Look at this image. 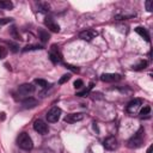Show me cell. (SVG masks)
Listing matches in <instances>:
<instances>
[{"mask_svg":"<svg viewBox=\"0 0 153 153\" xmlns=\"http://www.w3.org/2000/svg\"><path fill=\"white\" fill-rule=\"evenodd\" d=\"M69 79H71V74H65V75H62V78L59 80V84H65V82H67Z\"/></svg>","mask_w":153,"mask_h":153,"instance_id":"7402d4cb","label":"cell"},{"mask_svg":"<svg viewBox=\"0 0 153 153\" xmlns=\"http://www.w3.org/2000/svg\"><path fill=\"white\" fill-rule=\"evenodd\" d=\"M98 32L96 30H92V29H87V30H84L79 33V38L84 39V41H92L94 37H97Z\"/></svg>","mask_w":153,"mask_h":153,"instance_id":"30bf717a","label":"cell"},{"mask_svg":"<svg viewBox=\"0 0 153 153\" xmlns=\"http://www.w3.org/2000/svg\"><path fill=\"white\" fill-rule=\"evenodd\" d=\"M146 8L148 12H152V1H146Z\"/></svg>","mask_w":153,"mask_h":153,"instance_id":"4316f807","label":"cell"},{"mask_svg":"<svg viewBox=\"0 0 153 153\" xmlns=\"http://www.w3.org/2000/svg\"><path fill=\"white\" fill-rule=\"evenodd\" d=\"M66 66V68H68V69H71L72 72H74V73H79V68H76V67H74V66H72V65H65Z\"/></svg>","mask_w":153,"mask_h":153,"instance_id":"cb8c5ba5","label":"cell"},{"mask_svg":"<svg viewBox=\"0 0 153 153\" xmlns=\"http://www.w3.org/2000/svg\"><path fill=\"white\" fill-rule=\"evenodd\" d=\"M11 18H4V19H0V26L1 25H5V24H8V23H11Z\"/></svg>","mask_w":153,"mask_h":153,"instance_id":"484cf974","label":"cell"},{"mask_svg":"<svg viewBox=\"0 0 153 153\" xmlns=\"http://www.w3.org/2000/svg\"><path fill=\"white\" fill-rule=\"evenodd\" d=\"M143 139H145V129L140 128L128 141H127V147L128 148H139L142 146L143 143Z\"/></svg>","mask_w":153,"mask_h":153,"instance_id":"6da1fadb","label":"cell"},{"mask_svg":"<svg viewBox=\"0 0 153 153\" xmlns=\"http://www.w3.org/2000/svg\"><path fill=\"white\" fill-rule=\"evenodd\" d=\"M17 145L22 149H25V151H30L33 147L32 139L30 137V135L27 133H20L18 135V137H17Z\"/></svg>","mask_w":153,"mask_h":153,"instance_id":"7a4b0ae2","label":"cell"},{"mask_svg":"<svg viewBox=\"0 0 153 153\" xmlns=\"http://www.w3.org/2000/svg\"><path fill=\"white\" fill-rule=\"evenodd\" d=\"M44 24H45V26H47L50 31H53V32H59V31H60L59 24H56V23L54 22V19H51V18H45Z\"/></svg>","mask_w":153,"mask_h":153,"instance_id":"7c38bea8","label":"cell"},{"mask_svg":"<svg viewBox=\"0 0 153 153\" xmlns=\"http://www.w3.org/2000/svg\"><path fill=\"white\" fill-rule=\"evenodd\" d=\"M49 59H50V61H51L54 65L60 63V62L62 61V54H61V51L59 50V47H57V45H55V44L51 45L50 51H49Z\"/></svg>","mask_w":153,"mask_h":153,"instance_id":"277c9868","label":"cell"},{"mask_svg":"<svg viewBox=\"0 0 153 153\" xmlns=\"http://www.w3.org/2000/svg\"><path fill=\"white\" fill-rule=\"evenodd\" d=\"M33 82H35L36 85H38V86H41V87H43V88L48 87V81H47V80H43V79H36Z\"/></svg>","mask_w":153,"mask_h":153,"instance_id":"ac0fdd59","label":"cell"},{"mask_svg":"<svg viewBox=\"0 0 153 153\" xmlns=\"http://www.w3.org/2000/svg\"><path fill=\"white\" fill-rule=\"evenodd\" d=\"M22 104H23V108L24 109H32V108H35L38 104V102H37V99H35L32 97H27V98L23 99Z\"/></svg>","mask_w":153,"mask_h":153,"instance_id":"4fadbf2b","label":"cell"},{"mask_svg":"<svg viewBox=\"0 0 153 153\" xmlns=\"http://www.w3.org/2000/svg\"><path fill=\"white\" fill-rule=\"evenodd\" d=\"M147 153H152V146H149V147H148V149H147Z\"/></svg>","mask_w":153,"mask_h":153,"instance_id":"f1b7e54d","label":"cell"},{"mask_svg":"<svg viewBox=\"0 0 153 153\" xmlns=\"http://www.w3.org/2000/svg\"><path fill=\"white\" fill-rule=\"evenodd\" d=\"M0 120H5V112H1L0 114Z\"/></svg>","mask_w":153,"mask_h":153,"instance_id":"83f0119b","label":"cell"},{"mask_svg":"<svg viewBox=\"0 0 153 153\" xmlns=\"http://www.w3.org/2000/svg\"><path fill=\"white\" fill-rule=\"evenodd\" d=\"M36 49H42V47H41V45H26V47L23 49V51H27V50H36Z\"/></svg>","mask_w":153,"mask_h":153,"instance_id":"44dd1931","label":"cell"},{"mask_svg":"<svg viewBox=\"0 0 153 153\" xmlns=\"http://www.w3.org/2000/svg\"><path fill=\"white\" fill-rule=\"evenodd\" d=\"M147 65H148V62L147 61H140L137 65H135V66H133V69L134 71H141V69H143V68H146L147 67Z\"/></svg>","mask_w":153,"mask_h":153,"instance_id":"e0dca14e","label":"cell"},{"mask_svg":"<svg viewBox=\"0 0 153 153\" xmlns=\"http://www.w3.org/2000/svg\"><path fill=\"white\" fill-rule=\"evenodd\" d=\"M6 54H7V50H6L4 47L0 45V59H4V57L6 56Z\"/></svg>","mask_w":153,"mask_h":153,"instance_id":"d4e9b609","label":"cell"},{"mask_svg":"<svg viewBox=\"0 0 153 153\" xmlns=\"http://www.w3.org/2000/svg\"><path fill=\"white\" fill-rule=\"evenodd\" d=\"M39 36H41V39H42L43 42H47V41L49 39V35H48L47 32H44L43 30L39 31Z\"/></svg>","mask_w":153,"mask_h":153,"instance_id":"ffe728a7","label":"cell"},{"mask_svg":"<svg viewBox=\"0 0 153 153\" xmlns=\"http://www.w3.org/2000/svg\"><path fill=\"white\" fill-rule=\"evenodd\" d=\"M135 31H136V33H139L142 38H145L147 42H149V33H148L147 29H145V27H142V26H137V27H135Z\"/></svg>","mask_w":153,"mask_h":153,"instance_id":"5bb4252c","label":"cell"},{"mask_svg":"<svg viewBox=\"0 0 153 153\" xmlns=\"http://www.w3.org/2000/svg\"><path fill=\"white\" fill-rule=\"evenodd\" d=\"M33 92H35V86H33L32 84L26 82V84L20 85L14 94H16L17 98H19V99H25V98L30 97V94H32Z\"/></svg>","mask_w":153,"mask_h":153,"instance_id":"3957f363","label":"cell"},{"mask_svg":"<svg viewBox=\"0 0 153 153\" xmlns=\"http://www.w3.org/2000/svg\"><path fill=\"white\" fill-rule=\"evenodd\" d=\"M84 118V114L81 112H75V114H68L66 117H65V122L67 123H75V122H79Z\"/></svg>","mask_w":153,"mask_h":153,"instance_id":"8fae6325","label":"cell"},{"mask_svg":"<svg viewBox=\"0 0 153 153\" xmlns=\"http://www.w3.org/2000/svg\"><path fill=\"white\" fill-rule=\"evenodd\" d=\"M141 104H142V99H140V98H134L133 100H130V102L127 104L126 110H127L128 114H135V112L139 110V108L141 106Z\"/></svg>","mask_w":153,"mask_h":153,"instance_id":"52a82bcc","label":"cell"},{"mask_svg":"<svg viewBox=\"0 0 153 153\" xmlns=\"http://www.w3.org/2000/svg\"><path fill=\"white\" fill-rule=\"evenodd\" d=\"M92 86H93V84L91 82V84H90V86H88L87 88H84L82 91L76 92V94H75V96H78V97H86V96H88V93H90V91H91Z\"/></svg>","mask_w":153,"mask_h":153,"instance_id":"2e32d148","label":"cell"},{"mask_svg":"<svg viewBox=\"0 0 153 153\" xmlns=\"http://www.w3.org/2000/svg\"><path fill=\"white\" fill-rule=\"evenodd\" d=\"M103 146H104L105 149H108V151H114V149L117 148V146H118V141H117V139H116L115 136L111 135V136H108V137L104 140Z\"/></svg>","mask_w":153,"mask_h":153,"instance_id":"ba28073f","label":"cell"},{"mask_svg":"<svg viewBox=\"0 0 153 153\" xmlns=\"http://www.w3.org/2000/svg\"><path fill=\"white\" fill-rule=\"evenodd\" d=\"M82 86H84L82 80L78 79V80H75V81H74V87H75V88H80V87H82Z\"/></svg>","mask_w":153,"mask_h":153,"instance_id":"603a6c76","label":"cell"},{"mask_svg":"<svg viewBox=\"0 0 153 153\" xmlns=\"http://www.w3.org/2000/svg\"><path fill=\"white\" fill-rule=\"evenodd\" d=\"M61 109L57 108V106H54L51 108L48 112H47V121L50 122V123H55L60 120V116H61Z\"/></svg>","mask_w":153,"mask_h":153,"instance_id":"5b68a950","label":"cell"},{"mask_svg":"<svg viewBox=\"0 0 153 153\" xmlns=\"http://www.w3.org/2000/svg\"><path fill=\"white\" fill-rule=\"evenodd\" d=\"M0 8L11 10V8H13V4L10 0H0Z\"/></svg>","mask_w":153,"mask_h":153,"instance_id":"9a60e30c","label":"cell"},{"mask_svg":"<svg viewBox=\"0 0 153 153\" xmlns=\"http://www.w3.org/2000/svg\"><path fill=\"white\" fill-rule=\"evenodd\" d=\"M149 112H151V108H149L148 105H146V106H143V108L141 109V111H140V116H141V117H143V116H148Z\"/></svg>","mask_w":153,"mask_h":153,"instance_id":"d6986e66","label":"cell"},{"mask_svg":"<svg viewBox=\"0 0 153 153\" xmlns=\"http://www.w3.org/2000/svg\"><path fill=\"white\" fill-rule=\"evenodd\" d=\"M33 129H35V131H37V133L41 134V135H45V134H48V131H49L48 124H47L44 121H42V120H36V121L33 122Z\"/></svg>","mask_w":153,"mask_h":153,"instance_id":"8992f818","label":"cell"},{"mask_svg":"<svg viewBox=\"0 0 153 153\" xmlns=\"http://www.w3.org/2000/svg\"><path fill=\"white\" fill-rule=\"evenodd\" d=\"M121 75L117 73H104L100 75V80L104 82H116L121 80Z\"/></svg>","mask_w":153,"mask_h":153,"instance_id":"9c48e42d","label":"cell"}]
</instances>
